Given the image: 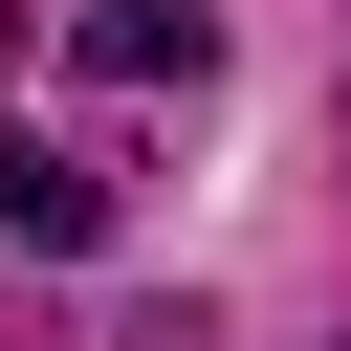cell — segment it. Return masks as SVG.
<instances>
[{
  "instance_id": "cell-1",
  "label": "cell",
  "mask_w": 351,
  "mask_h": 351,
  "mask_svg": "<svg viewBox=\"0 0 351 351\" xmlns=\"http://www.w3.org/2000/svg\"><path fill=\"white\" fill-rule=\"evenodd\" d=\"M0 241L88 263V241H110V176H88V154H44V132H0Z\"/></svg>"
},
{
  "instance_id": "cell-2",
  "label": "cell",
  "mask_w": 351,
  "mask_h": 351,
  "mask_svg": "<svg viewBox=\"0 0 351 351\" xmlns=\"http://www.w3.org/2000/svg\"><path fill=\"white\" fill-rule=\"evenodd\" d=\"M88 66H110V88H197V66H219V22H197V0H110V22H88Z\"/></svg>"
}]
</instances>
